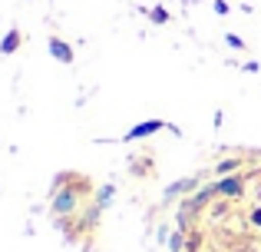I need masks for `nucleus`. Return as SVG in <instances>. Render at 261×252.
<instances>
[{"mask_svg": "<svg viewBox=\"0 0 261 252\" xmlns=\"http://www.w3.org/2000/svg\"><path fill=\"white\" fill-rule=\"evenodd\" d=\"M17 47H20V33H17V30H10V33L4 37V43H0V50H4V53H13Z\"/></svg>", "mask_w": 261, "mask_h": 252, "instance_id": "0eeeda50", "label": "nucleus"}, {"mask_svg": "<svg viewBox=\"0 0 261 252\" xmlns=\"http://www.w3.org/2000/svg\"><path fill=\"white\" fill-rule=\"evenodd\" d=\"M238 169H242V156H228V159L215 163V173L218 176H231V173H238Z\"/></svg>", "mask_w": 261, "mask_h": 252, "instance_id": "7ed1b4c3", "label": "nucleus"}, {"mask_svg": "<svg viewBox=\"0 0 261 252\" xmlns=\"http://www.w3.org/2000/svg\"><path fill=\"white\" fill-rule=\"evenodd\" d=\"M155 129H162V120H152V123H142V126H133V129H129V140H142V136H152Z\"/></svg>", "mask_w": 261, "mask_h": 252, "instance_id": "20e7f679", "label": "nucleus"}, {"mask_svg": "<svg viewBox=\"0 0 261 252\" xmlns=\"http://www.w3.org/2000/svg\"><path fill=\"white\" fill-rule=\"evenodd\" d=\"M212 196H218V186H215V182H212V186H205V189H202V193H198V196H195V199H192V202H189V209H202V206H205V202H208V199H212Z\"/></svg>", "mask_w": 261, "mask_h": 252, "instance_id": "423d86ee", "label": "nucleus"}, {"mask_svg": "<svg viewBox=\"0 0 261 252\" xmlns=\"http://www.w3.org/2000/svg\"><path fill=\"white\" fill-rule=\"evenodd\" d=\"M149 17H152V24H169V10H162V7H155Z\"/></svg>", "mask_w": 261, "mask_h": 252, "instance_id": "9d476101", "label": "nucleus"}, {"mask_svg": "<svg viewBox=\"0 0 261 252\" xmlns=\"http://www.w3.org/2000/svg\"><path fill=\"white\" fill-rule=\"evenodd\" d=\"M50 53L57 60H63V63H73V50L63 43V40H50Z\"/></svg>", "mask_w": 261, "mask_h": 252, "instance_id": "39448f33", "label": "nucleus"}, {"mask_svg": "<svg viewBox=\"0 0 261 252\" xmlns=\"http://www.w3.org/2000/svg\"><path fill=\"white\" fill-rule=\"evenodd\" d=\"M215 186H218V196H222L225 202H235V199H245V193H248V179H245L242 173H231V176H222V179H218Z\"/></svg>", "mask_w": 261, "mask_h": 252, "instance_id": "f03ea898", "label": "nucleus"}, {"mask_svg": "<svg viewBox=\"0 0 261 252\" xmlns=\"http://www.w3.org/2000/svg\"><path fill=\"white\" fill-rule=\"evenodd\" d=\"M198 249H202V233H192L185 239V252H198Z\"/></svg>", "mask_w": 261, "mask_h": 252, "instance_id": "6e6552de", "label": "nucleus"}, {"mask_svg": "<svg viewBox=\"0 0 261 252\" xmlns=\"http://www.w3.org/2000/svg\"><path fill=\"white\" fill-rule=\"evenodd\" d=\"M248 226H251V229H258V233H261V206H255V209L248 213Z\"/></svg>", "mask_w": 261, "mask_h": 252, "instance_id": "1a4fd4ad", "label": "nucleus"}, {"mask_svg": "<svg viewBox=\"0 0 261 252\" xmlns=\"http://www.w3.org/2000/svg\"><path fill=\"white\" fill-rule=\"evenodd\" d=\"M83 193H89V179H83V182H73V186H63V189H57V196H53V216H70L73 209L80 206Z\"/></svg>", "mask_w": 261, "mask_h": 252, "instance_id": "f257e3e1", "label": "nucleus"}]
</instances>
